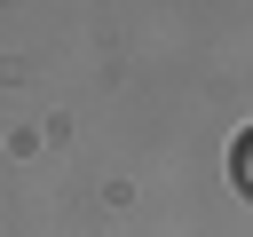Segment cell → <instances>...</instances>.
<instances>
[{
	"label": "cell",
	"instance_id": "obj_1",
	"mask_svg": "<svg viewBox=\"0 0 253 237\" xmlns=\"http://www.w3.org/2000/svg\"><path fill=\"white\" fill-rule=\"evenodd\" d=\"M237 182L253 190V126H245V142H237Z\"/></svg>",
	"mask_w": 253,
	"mask_h": 237
}]
</instances>
